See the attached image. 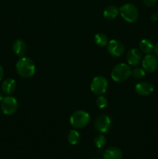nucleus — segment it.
<instances>
[{
    "mask_svg": "<svg viewBox=\"0 0 158 159\" xmlns=\"http://www.w3.org/2000/svg\"><path fill=\"white\" fill-rule=\"evenodd\" d=\"M16 89V82L13 79H6L2 84V91L6 95H10L14 93Z\"/></svg>",
    "mask_w": 158,
    "mask_h": 159,
    "instance_id": "ddd939ff",
    "label": "nucleus"
},
{
    "mask_svg": "<svg viewBox=\"0 0 158 159\" xmlns=\"http://www.w3.org/2000/svg\"><path fill=\"white\" fill-rule=\"evenodd\" d=\"M131 75L136 79H142L146 76V71L143 68L136 67L132 70Z\"/></svg>",
    "mask_w": 158,
    "mask_h": 159,
    "instance_id": "aec40b11",
    "label": "nucleus"
},
{
    "mask_svg": "<svg viewBox=\"0 0 158 159\" xmlns=\"http://www.w3.org/2000/svg\"><path fill=\"white\" fill-rule=\"evenodd\" d=\"M12 50H13L14 53L16 54L17 56H21L23 57L26 52L27 50V46L25 41L22 39H18L15 40L12 45Z\"/></svg>",
    "mask_w": 158,
    "mask_h": 159,
    "instance_id": "4468645a",
    "label": "nucleus"
},
{
    "mask_svg": "<svg viewBox=\"0 0 158 159\" xmlns=\"http://www.w3.org/2000/svg\"><path fill=\"white\" fill-rule=\"evenodd\" d=\"M112 127V120L108 115H101L96 118L94 121V127L96 130L102 134L109 131Z\"/></svg>",
    "mask_w": 158,
    "mask_h": 159,
    "instance_id": "0eeeda50",
    "label": "nucleus"
},
{
    "mask_svg": "<svg viewBox=\"0 0 158 159\" xmlns=\"http://www.w3.org/2000/svg\"><path fill=\"white\" fill-rule=\"evenodd\" d=\"M2 99H3V96H2V94L1 92H0V102H2Z\"/></svg>",
    "mask_w": 158,
    "mask_h": 159,
    "instance_id": "a878e982",
    "label": "nucleus"
},
{
    "mask_svg": "<svg viewBox=\"0 0 158 159\" xmlns=\"http://www.w3.org/2000/svg\"><path fill=\"white\" fill-rule=\"evenodd\" d=\"M108 52L113 57H120L125 51V47L123 43L118 40H111L107 44Z\"/></svg>",
    "mask_w": 158,
    "mask_h": 159,
    "instance_id": "1a4fd4ad",
    "label": "nucleus"
},
{
    "mask_svg": "<svg viewBox=\"0 0 158 159\" xmlns=\"http://www.w3.org/2000/svg\"><path fill=\"white\" fill-rule=\"evenodd\" d=\"M126 60L129 65L131 66H137L142 60V52L138 48H131L127 52Z\"/></svg>",
    "mask_w": 158,
    "mask_h": 159,
    "instance_id": "9d476101",
    "label": "nucleus"
},
{
    "mask_svg": "<svg viewBox=\"0 0 158 159\" xmlns=\"http://www.w3.org/2000/svg\"><path fill=\"white\" fill-rule=\"evenodd\" d=\"M142 67L146 72L153 73L158 68V58L155 54H148L142 61Z\"/></svg>",
    "mask_w": 158,
    "mask_h": 159,
    "instance_id": "6e6552de",
    "label": "nucleus"
},
{
    "mask_svg": "<svg viewBox=\"0 0 158 159\" xmlns=\"http://www.w3.org/2000/svg\"><path fill=\"white\" fill-rule=\"evenodd\" d=\"M90 121V115L84 110H77L71 114L70 123L75 129H82L86 127Z\"/></svg>",
    "mask_w": 158,
    "mask_h": 159,
    "instance_id": "7ed1b4c3",
    "label": "nucleus"
},
{
    "mask_svg": "<svg viewBox=\"0 0 158 159\" xmlns=\"http://www.w3.org/2000/svg\"><path fill=\"white\" fill-rule=\"evenodd\" d=\"M80 134L76 130H71L68 135V142L72 145H76L80 141Z\"/></svg>",
    "mask_w": 158,
    "mask_h": 159,
    "instance_id": "a211bd4d",
    "label": "nucleus"
},
{
    "mask_svg": "<svg viewBox=\"0 0 158 159\" xmlns=\"http://www.w3.org/2000/svg\"><path fill=\"white\" fill-rule=\"evenodd\" d=\"M94 41L96 45L99 47H105L108 44V38L105 34H102V33H99L94 35Z\"/></svg>",
    "mask_w": 158,
    "mask_h": 159,
    "instance_id": "f3484780",
    "label": "nucleus"
},
{
    "mask_svg": "<svg viewBox=\"0 0 158 159\" xmlns=\"http://www.w3.org/2000/svg\"><path fill=\"white\" fill-rule=\"evenodd\" d=\"M108 99H106V97L103 96H99V97L96 99V106L99 107V109H104L108 106Z\"/></svg>",
    "mask_w": 158,
    "mask_h": 159,
    "instance_id": "412c9836",
    "label": "nucleus"
},
{
    "mask_svg": "<svg viewBox=\"0 0 158 159\" xmlns=\"http://www.w3.org/2000/svg\"><path fill=\"white\" fill-rule=\"evenodd\" d=\"M153 51H154V54L156 57H158V42L156 43V45L154 46V48H153Z\"/></svg>",
    "mask_w": 158,
    "mask_h": 159,
    "instance_id": "b1692460",
    "label": "nucleus"
},
{
    "mask_svg": "<svg viewBox=\"0 0 158 159\" xmlns=\"http://www.w3.org/2000/svg\"><path fill=\"white\" fill-rule=\"evenodd\" d=\"M157 16H158V14H157Z\"/></svg>",
    "mask_w": 158,
    "mask_h": 159,
    "instance_id": "cd10ccee",
    "label": "nucleus"
},
{
    "mask_svg": "<svg viewBox=\"0 0 158 159\" xmlns=\"http://www.w3.org/2000/svg\"><path fill=\"white\" fill-rule=\"evenodd\" d=\"M4 77V70H3L2 67L0 65V81L3 79Z\"/></svg>",
    "mask_w": 158,
    "mask_h": 159,
    "instance_id": "5701e85b",
    "label": "nucleus"
},
{
    "mask_svg": "<svg viewBox=\"0 0 158 159\" xmlns=\"http://www.w3.org/2000/svg\"><path fill=\"white\" fill-rule=\"evenodd\" d=\"M119 13V8L116 6H109L105 8L103 16L107 20H114Z\"/></svg>",
    "mask_w": 158,
    "mask_h": 159,
    "instance_id": "2eb2a0df",
    "label": "nucleus"
},
{
    "mask_svg": "<svg viewBox=\"0 0 158 159\" xmlns=\"http://www.w3.org/2000/svg\"><path fill=\"white\" fill-rule=\"evenodd\" d=\"M108 89V81L103 76H96L91 83V90L94 94L101 96L106 92Z\"/></svg>",
    "mask_w": 158,
    "mask_h": 159,
    "instance_id": "39448f33",
    "label": "nucleus"
},
{
    "mask_svg": "<svg viewBox=\"0 0 158 159\" xmlns=\"http://www.w3.org/2000/svg\"><path fill=\"white\" fill-rule=\"evenodd\" d=\"M94 159H100V158H94Z\"/></svg>",
    "mask_w": 158,
    "mask_h": 159,
    "instance_id": "bb28decb",
    "label": "nucleus"
},
{
    "mask_svg": "<svg viewBox=\"0 0 158 159\" xmlns=\"http://www.w3.org/2000/svg\"><path fill=\"white\" fill-rule=\"evenodd\" d=\"M143 3L148 7H152V6H154L156 3V1L157 0H143Z\"/></svg>",
    "mask_w": 158,
    "mask_h": 159,
    "instance_id": "4be33fe9",
    "label": "nucleus"
},
{
    "mask_svg": "<svg viewBox=\"0 0 158 159\" xmlns=\"http://www.w3.org/2000/svg\"><path fill=\"white\" fill-rule=\"evenodd\" d=\"M132 69L127 64L120 63L116 65L112 70L111 77L116 82H123L130 77Z\"/></svg>",
    "mask_w": 158,
    "mask_h": 159,
    "instance_id": "f03ea898",
    "label": "nucleus"
},
{
    "mask_svg": "<svg viewBox=\"0 0 158 159\" xmlns=\"http://www.w3.org/2000/svg\"><path fill=\"white\" fill-rule=\"evenodd\" d=\"M15 69L20 76L24 79L32 77L36 71V65L33 61L28 57H22L15 65Z\"/></svg>",
    "mask_w": 158,
    "mask_h": 159,
    "instance_id": "f257e3e1",
    "label": "nucleus"
},
{
    "mask_svg": "<svg viewBox=\"0 0 158 159\" xmlns=\"http://www.w3.org/2000/svg\"><path fill=\"white\" fill-rule=\"evenodd\" d=\"M135 91L139 96H146L152 94L154 91L153 85L149 82H140L135 86Z\"/></svg>",
    "mask_w": 158,
    "mask_h": 159,
    "instance_id": "9b49d317",
    "label": "nucleus"
},
{
    "mask_svg": "<svg viewBox=\"0 0 158 159\" xmlns=\"http://www.w3.org/2000/svg\"><path fill=\"white\" fill-rule=\"evenodd\" d=\"M119 14L122 19L129 23H134L139 17V12L136 6L133 3H125L119 8Z\"/></svg>",
    "mask_w": 158,
    "mask_h": 159,
    "instance_id": "20e7f679",
    "label": "nucleus"
},
{
    "mask_svg": "<svg viewBox=\"0 0 158 159\" xmlns=\"http://www.w3.org/2000/svg\"><path fill=\"white\" fill-rule=\"evenodd\" d=\"M103 159H122V152L119 148L111 147L104 152Z\"/></svg>",
    "mask_w": 158,
    "mask_h": 159,
    "instance_id": "f8f14e48",
    "label": "nucleus"
},
{
    "mask_svg": "<svg viewBox=\"0 0 158 159\" xmlns=\"http://www.w3.org/2000/svg\"><path fill=\"white\" fill-rule=\"evenodd\" d=\"M153 48L154 45L153 42L149 39H143L139 43V50L147 54H150L152 51H153Z\"/></svg>",
    "mask_w": 158,
    "mask_h": 159,
    "instance_id": "dca6fc26",
    "label": "nucleus"
},
{
    "mask_svg": "<svg viewBox=\"0 0 158 159\" xmlns=\"http://www.w3.org/2000/svg\"><path fill=\"white\" fill-rule=\"evenodd\" d=\"M2 111L6 115H12L18 109V101L13 96L3 98L1 103Z\"/></svg>",
    "mask_w": 158,
    "mask_h": 159,
    "instance_id": "423d86ee",
    "label": "nucleus"
},
{
    "mask_svg": "<svg viewBox=\"0 0 158 159\" xmlns=\"http://www.w3.org/2000/svg\"><path fill=\"white\" fill-rule=\"evenodd\" d=\"M150 19H151V20H153V21H156V20H158V16L156 15V14H153V15H151Z\"/></svg>",
    "mask_w": 158,
    "mask_h": 159,
    "instance_id": "393cba45",
    "label": "nucleus"
},
{
    "mask_svg": "<svg viewBox=\"0 0 158 159\" xmlns=\"http://www.w3.org/2000/svg\"><path fill=\"white\" fill-rule=\"evenodd\" d=\"M94 144L97 148H102L105 147V144H106V138H105V137L104 136L103 134H102L97 135L94 139Z\"/></svg>",
    "mask_w": 158,
    "mask_h": 159,
    "instance_id": "6ab92c4d",
    "label": "nucleus"
}]
</instances>
